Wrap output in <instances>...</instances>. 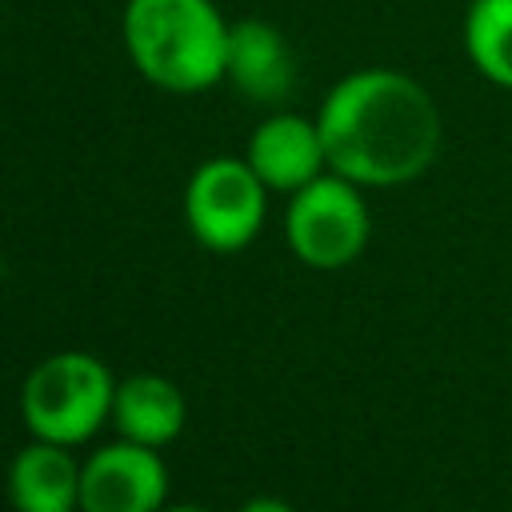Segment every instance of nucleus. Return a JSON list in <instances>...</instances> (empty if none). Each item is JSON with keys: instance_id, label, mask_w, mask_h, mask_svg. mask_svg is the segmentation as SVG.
Listing matches in <instances>:
<instances>
[{"instance_id": "1", "label": "nucleus", "mask_w": 512, "mask_h": 512, "mask_svg": "<svg viewBox=\"0 0 512 512\" xmlns=\"http://www.w3.org/2000/svg\"><path fill=\"white\" fill-rule=\"evenodd\" d=\"M316 124L328 168L360 188L420 180L444 140L432 92L400 68H356L340 76L320 100Z\"/></svg>"}, {"instance_id": "2", "label": "nucleus", "mask_w": 512, "mask_h": 512, "mask_svg": "<svg viewBox=\"0 0 512 512\" xmlns=\"http://www.w3.org/2000/svg\"><path fill=\"white\" fill-rule=\"evenodd\" d=\"M120 32L128 60L160 92L196 96L228 72L232 24L212 0H124Z\"/></svg>"}, {"instance_id": "3", "label": "nucleus", "mask_w": 512, "mask_h": 512, "mask_svg": "<svg viewBox=\"0 0 512 512\" xmlns=\"http://www.w3.org/2000/svg\"><path fill=\"white\" fill-rule=\"evenodd\" d=\"M116 376L104 360L80 348L44 356L20 384V420L28 436L64 448L88 444L104 424H112Z\"/></svg>"}, {"instance_id": "4", "label": "nucleus", "mask_w": 512, "mask_h": 512, "mask_svg": "<svg viewBox=\"0 0 512 512\" xmlns=\"http://www.w3.org/2000/svg\"><path fill=\"white\" fill-rule=\"evenodd\" d=\"M372 236L364 188L340 172H320L312 184L288 196L284 240L292 256L316 272H336L360 260Z\"/></svg>"}, {"instance_id": "5", "label": "nucleus", "mask_w": 512, "mask_h": 512, "mask_svg": "<svg viewBox=\"0 0 512 512\" xmlns=\"http://www.w3.org/2000/svg\"><path fill=\"white\" fill-rule=\"evenodd\" d=\"M268 216V188L244 156H212L184 184V224L208 252H244Z\"/></svg>"}, {"instance_id": "6", "label": "nucleus", "mask_w": 512, "mask_h": 512, "mask_svg": "<svg viewBox=\"0 0 512 512\" xmlns=\"http://www.w3.org/2000/svg\"><path fill=\"white\" fill-rule=\"evenodd\" d=\"M164 504L168 464L160 448L120 436L80 460V512H160Z\"/></svg>"}, {"instance_id": "7", "label": "nucleus", "mask_w": 512, "mask_h": 512, "mask_svg": "<svg viewBox=\"0 0 512 512\" xmlns=\"http://www.w3.org/2000/svg\"><path fill=\"white\" fill-rule=\"evenodd\" d=\"M244 160L252 164V172L264 180L268 192H300L304 184H312L320 172H328V152L320 140V124L316 116H300V112H272L264 116L244 148Z\"/></svg>"}, {"instance_id": "8", "label": "nucleus", "mask_w": 512, "mask_h": 512, "mask_svg": "<svg viewBox=\"0 0 512 512\" xmlns=\"http://www.w3.org/2000/svg\"><path fill=\"white\" fill-rule=\"evenodd\" d=\"M224 80L256 100V104H276L292 92L296 84V56L284 40V32L268 20H232L228 32V72Z\"/></svg>"}, {"instance_id": "9", "label": "nucleus", "mask_w": 512, "mask_h": 512, "mask_svg": "<svg viewBox=\"0 0 512 512\" xmlns=\"http://www.w3.org/2000/svg\"><path fill=\"white\" fill-rule=\"evenodd\" d=\"M188 424V400L180 384H172L160 372H132L116 380L112 396V428L124 440L164 448L172 444Z\"/></svg>"}, {"instance_id": "10", "label": "nucleus", "mask_w": 512, "mask_h": 512, "mask_svg": "<svg viewBox=\"0 0 512 512\" xmlns=\"http://www.w3.org/2000/svg\"><path fill=\"white\" fill-rule=\"evenodd\" d=\"M8 500L16 512H80V460L52 440H28L8 464Z\"/></svg>"}, {"instance_id": "11", "label": "nucleus", "mask_w": 512, "mask_h": 512, "mask_svg": "<svg viewBox=\"0 0 512 512\" xmlns=\"http://www.w3.org/2000/svg\"><path fill=\"white\" fill-rule=\"evenodd\" d=\"M460 32L472 68L488 84L512 92V0H472Z\"/></svg>"}, {"instance_id": "12", "label": "nucleus", "mask_w": 512, "mask_h": 512, "mask_svg": "<svg viewBox=\"0 0 512 512\" xmlns=\"http://www.w3.org/2000/svg\"><path fill=\"white\" fill-rule=\"evenodd\" d=\"M236 512H296L288 500H280V496H252V500H244Z\"/></svg>"}, {"instance_id": "13", "label": "nucleus", "mask_w": 512, "mask_h": 512, "mask_svg": "<svg viewBox=\"0 0 512 512\" xmlns=\"http://www.w3.org/2000/svg\"><path fill=\"white\" fill-rule=\"evenodd\" d=\"M160 512H212V508H200V504H164Z\"/></svg>"}, {"instance_id": "14", "label": "nucleus", "mask_w": 512, "mask_h": 512, "mask_svg": "<svg viewBox=\"0 0 512 512\" xmlns=\"http://www.w3.org/2000/svg\"><path fill=\"white\" fill-rule=\"evenodd\" d=\"M0 280H4V252H0Z\"/></svg>"}]
</instances>
